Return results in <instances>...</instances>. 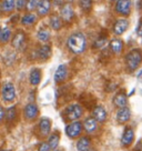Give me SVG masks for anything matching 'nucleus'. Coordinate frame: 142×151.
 I'll use <instances>...</instances> for the list:
<instances>
[{
	"instance_id": "f257e3e1",
	"label": "nucleus",
	"mask_w": 142,
	"mask_h": 151,
	"mask_svg": "<svg viewBox=\"0 0 142 151\" xmlns=\"http://www.w3.org/2000/svg\"><path fill=\"white\" fill-rule=\"evenodd\" d=\"M67 45H68V48L73 53H76V55L82 53L87 48V38H85V33L75 32L70 35L67 40Z\"/></svg>"
},
{
	"instance_id": "bb28decb",
	"label": "nucleus",
	"mask_w": 142,
	"mask_h": 151,
	"mask_svg": "<svg viewBox=\"0 0 142 151\" xmlns=\"http://www.w3.org/2000/svg\"><path fill=\"white\" fill-rule=\"evenodd\" d=\"M17 118V108L16 107H9L5 112V119L8 123H12Z\"/></svg>"
},
{
	"instance_id": "412c9836",
	"label": "nucleus",
	"mask_w": 142,
	"mask_h": 151,
	"mask_svg": "<svg viewBox=\"0 0 142 151\" xmlns=\"http://www.w3.org/2000/svg\"><path fill=\"white\" fill-rule=\"evenodd\" d=\"M82 126H83L85 131L89 132V133H93L98 129V122L95 121V119L93 117H87L82 123Z\"/></svg>"
},
{
	"instance_id": "2f4dec72",
	"label": "nucleus",
	"mask_w": 142,
	"mask_h": 151,
	"mask_svg": "<svg viewBox=\"0 0 142 151\" xmlns=\"http://www.w3.org/2000/svg\"><path fill=\"white\" fill-rule=\"evenodd\" d=\"M39 0H27V5H26V9L28 12H32L33 10L37 9Z\"/></svg>"
},
{
	"instance_id": "37998d69",
	"label": "nucleus",
	"mask_w": 142,
	"mask_h": 151,
	"mask_svg": "<svg viewBox=\"0 0 142 151\" xmlns=\"http://www.w3.org/2000/svg\"><path fill=\"white\" fill-rule=\"evenodd\" d=\"M110 1H112V2H113V1H117V0H110Z\"/></svg>"
},
{
	"instance_id": "7c9ffc66",
	"label": "nucleus",
	"mask_w": 142,
	"mask_h": 151,
	"mask_svg": "<svg viewBox=\"0 0 142 151\" xmlns=\"http://www.w3.org/2000/svg\"><path fill=\"white\" fill-rule=\"evenodd\" d=\"M105 43H107V35H104V36H99V37L95 39L93 47L95 48H103L104 46H105Z\"/></svg>"
},
{
	"instance_id": "b1692460",
	"label": "nucleus",
	"mask_w": 142,
	"mask_h": 151,
	"mask_svg": "<svg viewBox=\"0 0 142 151\" xmlns=\"http://www.w3.org/2000/svg\"><path fill=\"white\" fill-rule=\"evenodd\" d=\"M49 24L53 30H60L62 28V19L57 14H52L49 17Z\"/></svg>"
},
{
	"instance_id": "c756f323",
	"label": "nucleus",
	"mask_w": 142,
	"mask_h": 151,
	"mask_svg": "<svg viewBox=\"0 0 142 151\" xmlns=\"http://www.w3.org/2000/svg\"><path fill=\"white\" fill-rule=\"evenodd\" d=\"M93 0H79V6L83 12H89L92 9Z\"/></svg>"
},
{
	"instance_id": "f03ea898",
	"label": "nucleus",
	"mask_w": 142,
	"mask_h": 151,
	"mask_svg": "<svg viewBox=\"0 0 142 151\" xmlns=\"http://www.w3.org/2000/svg\"><path fill=\"white\" fill-rule=\"evenodd\" d=\"M126 66L129 71L137 70L142 63V50L141 49H132L126 56Z\"/></svg>"
},
{
	"instance_id": "473e14b6",
	"label": "nucleus",
	"mask_w": 142,
	"mask_h": 151,
	"mask_svg": "<svg viewBox=\"0 0 142 151\" xmlns=\"http://www.w3.org/2000/svg\"><path fill=\"white\" fill-rule=\"evenodd\" d=\"M26 5H27V0H16V9L18 11L26 9Z\"/></svg>"
},
{
	"instance_id": "dca6fc26",
	"label": "nucleus",
	"mask_w": 142,
	"mask_h": 151,
	"mask_svg": "<svg viewBox=\"0 0 142 151\" xmlns=\"http://www.w3.org/2000/svg\"><path fill=\"white\" fill-rule=\"evenodd\" d=\"M16 8V0H1L0 1V14H11Z\"/></svg>"
},
{
	"instance_id": "a878e982",
	"label": "nucleus",
	"mask_w": 142,
	"mask_h": 151,
	"mask_svg": "<svg viewBox=\"0 0 142 151\" xmlns=\"http://www.w3.org/2000/svg\"><path fill=\"white\" fill-rule=\"evenodd\" d=\"M59 142H60V132L55 131V132H52L51 134L49 136L47 143L49 145L50 149H51V150H53V149L58 148V146H59Z\"/></svg>"
},
{
	"instance_id": "393cba45",
	"label": "nucleus",
	"mask_w": 142,
	"mask_h": 151,
	"mask_svg": "<svg viewBox=\"0 0 142 151\" xmlns=\"http://www.w3.org/2000/svg\"><path fill=\"white\" fill-rule=\"evenodd\" d=\"M91 147V139L89 137H81L77 142V149L78 151H88Z\"/></svg>"
},
{
	"instance_id": "39448f33",
	"label": "nucleus",
	"mask_w": 142,
	"mask_h": 151,
	"mask_svg": "<svg viewBox=\"0 0 142 151\" xmlns=\"http://www.w3.org/2000/svg\"><path fill=\"white\" fill-rule=\"evenodd\" d=\"M27 41H28V39H27L26 33L24 31H21V30H18L14 35V38L11 39V45H12V47L14 49L22 51L27 47Z\"/></svg>"
},
{
	"instance_id": "ea45409f",
	"label": "nucleus",
	"mask_w": 142,
	"mask_h": 151,
	"mask_svg": "<svg viewBox=\"0 0 142 151\" xmlns=\"http://www.w3.org/2000/svg\"><path fill=\"white\" fill-rule=\"evenodd\" d=\"M88 151H97V150H95V149H91V148H90V149H89Z\"/></svg>"
},
{
	"instance_id": "4c0bfd02",
	"label": "nucleus",
	"mask_w": 142,
	"mask_h": 151,
	"mask_svg": "<svg viewBox=\"0 0 142 151\" xmlns=\"http://www.w3.org/2000/svg\"><path fill=\"white\" fill-rule=\"evenodd\" d=\"M52 151H63V149H59V148H56V149H53Z\"/></svg>"
},
{
	"instance_id": "a19ab883",
	"label": "nucleus",
	"mask_w": 142,
	"mask_h": 151,
	"mask_svg": "<svg viewBox=\"0 0 142 151\" xmlns=\"http://www.w3.org/2000/svg\"><path fill=\"white\" fill-rule=\"evenodd\" d=\"M0 151H9V150H6V149H0Z\"/></svg>"
},
{
	"instance_id": "79ce46f5",
	"label": "nucleus",
	"mask_w": 142,
	"mask_h": 151,
	"mask_svg": "<svg viewBox=\"0 0 142 151\" xmlns=\"http://www.w3.org/2000/svg\"><path fill=\"white\" fill-rule=\"evenodd\" d=\"M1 29H2V28H1V27H0V37H1Z\"/></svg>"
},
{
	"instance_id": "c9c22d12",
	"label": "nucleus",
	"mask_w": 142,
	"mask_h": 151,
	"mask_svg": "<svg viewBox=\"0 0 142 151\" xmlns=\"http://www.w3.org/2000/svg\"><path fill=\"white\" fill-rule=\"evenodd\" d=\"M137 35L140 38H142V21H140L139 26L137 27Z\"/></svg>"
},
{
	"instance_id": "20e7f679",
	"label": "nucleus",
	"mask_w": 142,
	"mask_h": 151,
	"mask_svg": "<svg viewBox=\"0 0 142 151\" xmlns=\"http://www.w3.org/2000/svg\"><path fill=\"white\" fill-rule=\"evenodd\" d=\"M76 14H75V9L70 2H65L63 5L60 7V18L62 21H65L67 24H70L75 20Z\"/></svg>"
},
{
	"instance_id": "9b49d317",
	"label": "nucleus",
	"mask_w": 142,
	"mask_h": 151,
	"mask_svg": "<svg viewBox=\"0 0 142 151\" xmlns=\"http://www.w3.org/2000/svg\"><path fill=\"white\" fill-rule=\"evenodd\" d=\"M52 7V0H39L37 6V14L40 17H46L49 14Z\"/></svg>"
},
{
	"instance_id": "2eb2a0df",
	"label": "nucleus",
	"mask_w": 142,
	"mask_h": 151,
	"mask_svg": "<svg viewBox=\"0 0 142 151\" xmlns=\"http://www.w3.org/2000/svg\"><path fill=\"white\" fill-rule=\"evenodd\" d=\"M112 101L117 108H122V107H126L128 104V96L124 92V90H120L113 97Z\"/></svg>"
},
{
	"instance_id": "72a5a7b5",
	"label": "nucleus",
	"mask_w": 142,
	"mask_h": 151,
	"mask_svg": "<svg viewBox=\"0 0 142 151\" xmlns=\"http://www.w3.org/2000/svg\"><path fill=\"white\" fill-rule=\"evenodd\" d=\"M37 151H51V149H50V147H49V145H48L47 142H41L39 145L38 150Z\"/></svg>"
},
{
	"instance_id": "c03bdc74",
	"label": "nucleus",
	"mask_w": 142,
	"mask_h": 151,
	"mask_svg": "<svg viewBox=\"0 0 142 151\" xmlns=\"http://www.w3.org/2000/svg\"><path fill=\"white\" fill-rule=\"evenodd\" d=\"M0 76H1V71H0Z\"/></svg>"
},
{
	"instance_id": "6e6552de",
	"label": "nucleus",
	"mask_w": 142,
	"mask_h": 151,
	"mask_svg": "<svg viewBox=\"0 0 142 151\" xmlns=\"http://www.w3.org/2000/svg\"><path fill=\"white\" fill-rule=\"evenodd\" d=\"M83 130V126H82V123L80 121H71L69 124H67L66 127V133L67 136L69 138H77L79 137L81 134V132Z\"/></svg>"
},
{
	"instance_id": "e433bc0d",
	"label": "nucleus",
	"mask_w": 142,
	"mask_h": 151,
	"mask_svg": "<svg viewBox=\"0 0 142 151\" xmlns=\"http://www.w3.org/2000/svg\"><path fill=\"white\" fill-rule=\"evenodd\" d=\"M133 151H142V140L139 141V143L136 146V148L133 149Z\"/></svg>"
},
{
	"instance_id": "0eeeda50",
	"label": "nucleus",
	"mask_w": 142,
	"mask_h": 151,
	"mask_svg": "<svg viewBox=\"0 0 142 151\" xmlns=\"http://www.w3.org/2000/svg\"><path fill=\"white\" fill-rule=\"evenodd\" d=\"M1 96H2V99L7 101V102H11L16 99V88L14 86L7 81L2 85V88H1Z\"/></svg>"
},
{
	"instance_id": "58836bf2",
	"label": "nucleus",
	"mask_w": 142,
	"mask_h": 151,
	"mask_svg": "<svg viewBox=\"0 0 142 151\" xmlns=\"http://www.w3.org/2000/svg\"><path fill=\"white\" fill-rule=\"evenodd\" d=\"M138 77H139V78H140V77H142V70L140 71V72H139V75H138Z\"/></svg>"
},
{
	"instance_id": "f704fd0d",
	"label": "nucleus",
	"mask_w": 142,
	"mask_h": 151,
	"mask_svg": "<svg viewBox=\"0 0 142 151\" xmlns=\"http://www.w3.org/2000/svg\"><path fill=\"white\" fill-rule=\"evenodd\" d=\"M5 109H4V107L0 104V123L2 122L4 120H5Z\"/></svg>"
},
{
	"instance_id": "4468645a",
	"label": "nucleus",
	"mask_w": 142,
	"mask_h": 151,
	"mask_svg": "<svg viewBox=\"0 0 142 151\" xmlns=\"http://www.w3.org/2000/svg\"><path fill=\"white\" fill-rule=\"evenodd\" d=\"M134 140V131L131 127H127L124 129L121 137V143L123 147H129Z\"/></svg>"
},
{
	"instance_id": "423d86ee",
	"label": "nucleus",
	"mask_w": 142,
	"mask_h": 151,
	"mask_svg": "<svg viewBox=\"0 0 142 151\" xmlns=\"http://www.w3.org/2000/svg\"><path fill=\"white\" fill-rule=\"evenodd\" d=\"M132 1L131 0H117L114 5V11L120 16L127 17L131 12Z\"/></svg>"
},
{
	"instance_id": "ddd939ff",
	"label": "nucleus",
	"mask_w": 142,
	"mask_h": 151,
	"mask_svg": "<svg viewBox=\"0 0 142 151\" xmlns=\"http://www.w3.org/2000/svg\"><path fill=\"white\" fill-rule=\"evenodd\" d=\"M68 77V68H67L66 65H60L56 69V72H55V81L57 83H62L65 82Z\"/></svg>"
},
{
	"instance_id": "cd10ccee",
	"label": "nucleus",
	"mask_w": 142,
	"mask_h": 151,
	"mask_svg": "<svg viewBox=\"0 0 142 151\" xmlns=\"http://www.w3.org/2000/svg\"><path fill=\"white\" fill-rule=\"evenodd\" d=\"M50 36H51L50 31L46 28L40 29L38 32H37V38H38L39 41H41V42H47V41H49Z\"/></svg>"
},
{
	"instance_id": "c85d7f7f",
	"label": "nucleus",
	"mask_w": 142,
	"mask_h": 151,
	"mask_svg": "<svg viewBox=\"0 0 142 151\" xmlns=\"http://www.w3.org/2000/svg\"><path fill=\"white\" fill-rule=\"evenodd\" d=\"M11 30H10L8 27H5V28L1 29V37H0V42L2 43H7L11 39Z\"/></svg>"
},
{
	"instance_id": "9d476101",
	"label": "nucleus",
	"mask_w": 142,
	"mask_h": 151,
	"mask_svg": "<svg viewBox=\"0 0 142 151\" xmlns=\"http://www.w3.org/2000/svg\"><path fill=\"white\" fill-rule=\"evenodd\" d=\"M24 118L27 119V120H29V121L34 120V119L38 117V114H39L38 106H37L36 104H33V102L28 104L26 107H24Z\"/></svg>"
},
{
	"instance_id": "6ab92c4d",
	"label": "nucleus",
	"mask_w": 142,
	"mask_h": 151,
	"mask_svg": "<svg viewBox=\"0 0 142 151\" xmlns=\"http://www.w3.org/2000/svg\"><path fill=\"white\" fill-rule=\"evenodd\" d=\"M39 131L41 133L42 137H47L50 133V130H51V121L50 119L48 118H41L40 121H39Z\"/></svg>"
},
{
	"instance_id": "a18cd8bd",
	"label": "nucleus",
	"mask_w": 142,
	"mask_h": 151,
	"mask_svg": "<svg viewBox=\"0 0 142 151\" xmlns=\"http://www.w3.org/2000/svg\"><path fill=\"white\" fill-rule=\"evenodd\" d=\"M0 1H1V0H0Z\"/></svg>"
},
{
	"instance_id": "4be33fe9",
	"label": "nucleus",
	"mask_w": 142,
	"mask_h": 151,
	"mask_svg": "<svg viewBox=\"0 0 142 151\" xmlns=\"http://www.w3.org/2000/svg\"><path fill=\"white\" fill-rule=\"evenodd\" d=\"M20 22H21V24L27 26V27L33 26V24L37 22V16L33 14V12H27V14H24V16L21 17Z\"/></svg>"
},
{
	"instance_id": "f3484780",
	"label": "nucleus",
	"mask_w": 142,
	"mask_h": 151,
	"mask_svg": "<svg viewBox=\"0 0 142 151\" xmlns=\"http://www.w3.org/2000/svg\"><path fill=\"white\" fill-rule=\"evenodd\" d=\"M36 56H37V58H38L39 60L46 61L51 56V47L49 45H43V46H41L40 48L37 49Z\"/></svg>"
},
{
	"instance_id": "f8f14e48",
	"label": "nucleus",
	"mask_w": 142,
	"mask_h": 151,
	"mask_svg": "<svg viewBox=\"0 0 142 151\" xmlns=\"http://www.w3.org/2000/svg\"><path fill=\"white\" fill-rule=\"evenodd\" d=\"M92 117L95 119L97 122L103 123V122H105V120H107L108 112H107V110L104 109V107H102V106H97V107H95L93 110H92Z\"/></svg>"
},
{
	"instance_id": "a211bd4d",
	"label": "nucleus",
	"mask_w": 142,
	"mask_h": 151,
	"mask_svg": "<svg viewBox=\"0 0 142 151\" xmlns=\"http://www.w3.org/2000/svg\"><path fill=\"white\" fill-rule=\"evenodd\" d=\"M131 117V110L129 107H122V108H119L118 112H117V120L119 123H126L127 121L130 120Z\"/></svg>"
},
{
	"instance_id": "aec40b11",
	"label": "nucleus",
	"mask_w": 142,
	"mask_h": 151,
	"mask_svg": "<svg viewBox=\"0 0 142 151\" xmlns=\"http://www.w3.org/2000/svg\"><path fill=\"white\" fill-rule=\"evenodd\" d=\"M123 48H124V45H123V41L121 39H112L109 43V50L114 55H120L122 53L123 51Z\"/></svg>"
},
{
	"instance_id": "5701e85b",
	"label": "nucleus",
	"mask_w": 142,
	"mask_h": 151,
	"mask_svg": "<svg viewBox=\"0 0 142 151\" xmlns=\"http://www.w3.org/2000/svg\"><path fill=\"white\" fill-rule=\"evenodd\" d=\"M29 81L32 86H37L41 81V70L38 68H33L29 73Z\"/></svg>"
},
{
	"instance_id": "7ed1b4c3",
	"label": "nucleus",
	"mask_w": 142,
	"mask_h": 151,
	"mask_svg": "<svg viewBox=\"0 0 142 151\" xmlns=\"http://www.w3.org/2000/svg\"><path fill=\"white\" fill-rule=\"evenodd\" d=\"M83 114V107L80 104H71L63 111V117L68 121H76Z\"/></svg>"
},
{
	"instance_id": "1a4fd4ad",
	"label": "nucleus",
	"mask_w": 142,
	"mask_h": 151,
	"mask_svg": "<svg viewBox=\"0 0 142 151\" xmlns=\"http://www.w3.org/2000/svg\"><path fill=\"white\" fill-rule=\"evenodd\" d=\"M129 28V20L126 18H119L114 21L113 27H112V31L114 35L117 36H121L122 33L127 31V29Z\"/></svg>"
}]
</instances>
